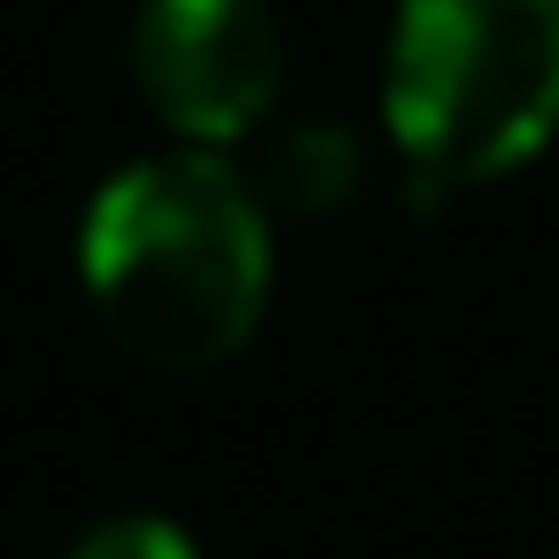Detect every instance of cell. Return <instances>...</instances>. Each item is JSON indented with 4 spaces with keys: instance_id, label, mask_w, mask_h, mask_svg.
<instances>
[{
    "instance_id": "1",
    "label": "cell",
    "mask_w": 559,
    "mask_h": 559,
    "mask_svg": "<svg viewBox=\"0 0 559 559\" xmlns=\"http://www.w3.org/2000/svg\"><path fill=\"white\" fill-rule=\"evenodd\" d=\"M83 288L123 354L157 370H206L263 321L272 206L214 148L140 157L83 214Z\"/></svg>"
},
{
    "instance_id": "2",
    "label": "cell",
    "mask_w": 559,
    "mask_h": 559,
    "mask_svg": "<svg viewBox=\"0 0 559 559\" xmlns=\"http://www.w3.org/2000/svg\"><path fill=\"white\" fill-rule=\"evenodd\" d=\"M386 132L428 181H493L559 132V0H403Z\"/></svg>"
},
{
    "instance_id": "3",
    "label": "cell",
    "mask_w": 559,
    "mask_h": 559,
    "mask_svg": "<svg viewBox=\"0 0 559 559\" xmlns=\"http://www.w3.org/2000/svg\"><path fill=\"white\" fill-rule=\"evenodd\" d=\"M280 17L263 0H140L132 17V83L198 148L255 132L280 99Z\"/></svg>"
},
{
    "instance_id": "4",
    "label": "cell",
    "mask_w": 559,
    "mask_h": 559,
    "mask_svg": "<svg viewBox=\"0 0 559 559\" xmlns=\"http://www.w3.org/2000/svg\"><path fill=\"white\" fill-rule=\"evenodd\" d=\"M354 174H362L354 132H337V123H297V132L263 157L255 198L263 206H288V214H330V206L354 198Z\"/></svg>"
},
{
    "instance_id": "5",
    "label": "cell",
    "mask_w": 559,
    "mask_h": 559,
    "mask_svg": "<svg viewBox=\"0 0 559 559\" xmlns=\"http://www.w3.org/2000/svg\"><path fill=\"white\" fill-rule=\"evenodd\" d=\"M67 559H198V551H190V535L165 526V519H107V526H91Z\"/></svg>"
}]
</instances>
